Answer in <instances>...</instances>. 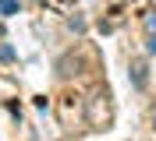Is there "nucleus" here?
I'll return each instance as SVG.
<instances>
[{"instance_id": "nucleus-1", "label": "nucleus", "mask_w": 156, "mask_h": 141, "mask_svg": "<svg viewBox=\"0 0 156 141\" xmlns=\"http://www.w3.org/2000/svg\"><path fill=\"white\" fill-rule=\"evenodd\" d=\"M85 123L92 131H107L114 123V102H110L107 88H96V92L85 99Z\"/></svg>"}, {"instance_id": "nucleus-5", "label": "nucleus", "mask_w": 156, "mask_h": 141, "mask_svg": "<svg viewBox=\"0 0 156 141\" xmlns=\"http://www.w3.org/2000/svg\"><path fill=\"white\" fill-rule=\"evenodd\" d=\"M0 32H4V28H0Z\"/></svg>"}, {"instance_id": "nucleus-4", "label": "nucleus", "mask_w": 156, "mask_h": 141, "mask_svg": "<svg viewBox=\"0 0 156 141\" xmlns=\"http://www.w3.org/2000/svg\"><path fill=\"white\" fill-rule=\"evenodd\" d=\"M149 53H156V35H153V39H149Z\"/></svg>"}, {"instance_id": "nucleus-2", "label": "nucleus", "mask_w": 156, "mask_h": 141, "mask_svg": "<svg viewBox=\"0 0 156 141\" xmlns=\"http://www.w3.org/2000/svg\"><path fill=\"white\" fill-rule=\"evenodd\" d=\"M78 95H60V106H57V113H60V123H64V127H71V123L78 120V116H82V106L75 102Z\"/></svg>"}, {"instance_id": "nucleus-3", "label": "nucleus", "mask_w": 156, "mask_h": 141, "mask_svg": "<svg viewBox=\"0 0 156 141\" xmlns=\"http://www.w3.org/2000/svg\"><path fill=\"white\" fill-rule=\"evenodd\" d=\"M0 11H4V14H14V11H18V0H0Z\"/></svg>"}]
</instances>
